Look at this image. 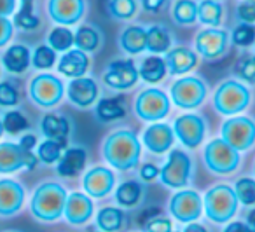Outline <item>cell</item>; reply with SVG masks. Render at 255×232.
<instances>
[{
	"instance_id": "obj_26",
	"label": "cell",
	"mask_w": 255,
	"mask_h": 232,
	"mask_svg": "<svg viewBox=\"0 0 255 232\" xmlns=\"http://www.w3.org/2000/svg\"><path fill=\"white\" fill-rule=\"evenodd\" d=\"M40 131L49 140H56L65 143L67 136L70 134V122L65 116L60 114H46L40 122Z\"/></svg>"
},
{
	"instance_id": "obj_61",
	"label": "cell",
	"mask_w": 255,
	"mask_h": 232,
	"mask_svg": "<svg viewBox=\"0 0 255 232\" xmlns=\"http://www.w3.org/2000/svg\"><path fill=\"white\" fill-rule=\"evenodd\" d=\"M171 232H178V231H171Z\"/></svg>"
},
{
	"instance_id": "obj_52",
	"label": "cell",
	"mask_w": 255,
	"mask_h": 232,
	"mask_svg": "<svg viewBox=\"0 0 255 232\" xmlns=\"http://www.w3.org/2000/svg\"><path fill=\"white\" fill-rule=\"evenodd\" d=\"M16 9V0H0V16L12 14Z\"/></svg>"
},
{
	"instance_id": "obj_44",
	"label": "cell",
	"mask_w": 255,
	"mask_h": 232,
	"mask_svg": "<svg viewBox=\"0 0 255 232\" xmlns=\"http://www.w3.org/2000/svg\"><path fill=\"white\" fill-rule=\"evenodd\" d=\"M14 25H18L19 28H23V30H35L37 26H39V18L33 14L32 5H26V7H23L21 11L16 14Z\"/></svg>"
},
{
	"instance_id": "obj_6",
	"label": "cell",
	"mask_w": 255,
	"mask_h": 232,
	"mask_svg": "<svg viewBox=\"0 0 255 232\" xmlns=\"http://www.w3.org/2000/svg\"><path fill=\"white\" fill-rule=\"evenodd\" d=\"M171 100L163 89H143L135 100V112L140 120L159 122L170 114Z\"/></svg>"
},
{
	"instance_id": "obj_55",
	"label": "cell",
	"mask_w": 255,
	"mask_h": 232,
	"mask_svg": "<svg viewBox=\"0 0 255 232\" xmlns=\"http://www.w3.org/2000/svg\"><path fill=\"white\" fill-rule=\"evenodd\" d=\"M182 232H208V229H206L205 225L198 224V222H189L187 227H185Z\"/></svg>"
},
{
	"instance_id": "obj_4",
	"label": "cell",
	"mask_w": 255,
	"mask_h": 232,
	"mask_svg": "<svg viewBox=\"0 0 255 232\" xmlns=\"http://www.w3.org/2000/svg\"><path fill=\"white\" fill-rule=\"evenodd\" d=\"M250 89L240 81H224L213 95V107L222 116H236L250 105Z\"/></svg>"
},
{
	"instance_id": "obj_59",
	"label": "cell",
	"mask_w": 255,
	"mask_h": 232,
	"mask_svg": "<svg viewBox=\"0 0 255 232\" xmlns=\"http://www.w3.org/2000/svg\"><path fill=\"white\" fill-rule=\"evenodd\" d=\"M4 232H21V231H12V229H11V231H4Z\"/></svg>"
},
{
	"instance_id": "obj_49",
	"label": "cell",
	"mask_w": 255,
	"mask_h": 232,
	"mask_svg": "<svg viewBox=\"0 0 255 232\" xmlns=\"http://www.w3.org/2000/svg\"><path fill=\"white\" fill-rule=\"evenodd\" d=\"M159 176V168L152 162H145V164L140 168V178L143 182H154V180Z\"/></svg>"
},
{
	"instance_id": "obj_5",
	"label": "cell",
	"mask_w": 255,
	"mask_h": 232,
	"mask_svg": "<svg viewBox=\"0 0 255 232\" xmlns=\"http://www.w3.org/2000/svg\"><path fill=\"white\" fill-rule=\"evenodd\" d=\"M203 161L205 166L215 175H231L240 168V152L233 148L222 138H215L206 143L203 150Z\"/></svg>"
},
{
	"instance_id": "obj_54",
	"label": "cell",
	"mask_w": 255,
	"mask_h": 232,
	"mask_svg": "<svg viewBox=\"0 0 255 232\" xmlns=\"http://www.w3.org/2000/svg\"><path fill=\"white\" fill-rule=\"evenodd\" d=\"M161 211L157 210V208H150V210H147V211H143L142 215H140V218H138V222H140V225H145L147 222L150 220V218H154L156 215H159Z\"/></svg>"
},
{
	"instance_id": "obj_21",
	"label": "cell",
	"mask_w": 255,
	"mask_h": 232,
	"mask_svg": "<svg viewBox=\"0 0 255 232\" xmlns=\"http://www.w3.org/2000/svg\"><path fill=\"white\" fill-rule=\"evenodd\" d=\"M67 96L79 109H89L98 98V86L91 77H75L68 84Z\"/></svg>"
},
{
	"instance_id": "obj_40",
	"label": "cell",
	"mask_w": 255,
	"mask_h": 232,
	"mask_svg": "<svg viewBox=\"0 0 255 232\" xmlns=\"http://www.w3.org/2000/svg\"><path fill=\"white\" fill-rule=\"evenodd\" d=\"M231 42L238 47H248L255 42V26L248 23H240L231 33Z\"/></svg>"
},
{
	"instance_id": "obj_57",
	"label": "cell",
	"mask_w": 255,
	"mask_h": 232,
	"mask_svg": "<svg viewBox=\"0 0 255 232\" xmlns=\"http://www.w3.org/2000/svg\"><path fill=\"white\" fill-rule=\"evenodd\" d=\"M23 2V7H26V5H32L33 4V0H21Z\"/></svg>"
},
{
	"instance_id": "obj_51",
	"label": "cell",
	"mask_w": 255,
	"mask_h": 232,
	"mask_svg": "<svg viewBox=\"0 0 255 232\" xmlns=\"http://www.w3.org/2000/svg\"><path fill=\"white\" fill-rule=\"evenodd\" d=\"M222 232H250L245 222H229Z\"/></svg>"
},
{
	"instance_id": "obj_32",
	"label": "cell",
	"mask_w": 255,
	"mask_h": 232,
	"mask_svg": "<svg viewBox=\"0 0 255 232\" xmlns=\"http://www.w3.org/2000/svg\"><path fill=\"white\" fill-rule=\"evenodd\" d=\"M4 65L12 74H23L30 65V49L25 46H12L5 51Z\"/></svg>"
},
{
	"instance_id": "obj_35",
	"label": "cell",
	"mask_w": 255,
	"mask_h": 232,
	"mask_svg": "<svg viewBox=\"0 0 255 232\" xmlns=\"http://www.w3.org/2000/svg\"><path fill=\"white\" fill-rule=\"evenodd\" d=\"M224 18V7L219 4V0H203L198 5V19L203 25H208L212 28L222 23Z\"/></svg>"
},
{
	"instance_id": "obj_19",
	"label": "cell",
	"mask_w": 255,
	"mask_h": 232,
	"mask_svg": "<svg viewBox=\"0 0 255 232\" xmlns=\"http://www.w3.org/2000/svg\"><path fill=\"white\" fill-rule=\"evenodd\" d=\"M25 204V187L16 180H0V217H12Z\"/></svg>"
},
{
	"instance_id": "obj_22",
	"label": "cell",
	"mask_w": 255,
	"mask_h": 232,
	"mask_svg": "<svg viewBox=\"0 0 255 232\" xmlns=\"http://www.w3.org/2000/svg\"><path fill=\"white\" fill-rule=\"evenodd\" d=\"M166 68L171 75H185L198 65V54L189 47H171L166 53Z\"/></svg>"
},
{
	"instance_id": "obj_46",
	"label": "cell",
	"mask_w": 255,
	"mask_h": 232,
	"mask_svg": "<svg viewBox=\"0 0 255 232\" xmlns=\"http://www.w3.org/2000/svg\"><path fill=\"white\" fill-rule=\"evenodd\" d=\"M143 227H145V232H171L173 231V224H171L170 218L161 217V215H156L154 218H150Z\"/></svg>"
},
{
	"instance_id": "obj_48",
	"label": "cell",
	"mask_w": 255,
	"mask_h": 232,
	"mask_svg": "<svg viewBox=\"0 0 255 232\" xmlns=\"http://www.w3.org/2000/svg\"><path fill=\"white\" fill-rule=\"evenodd\" d=\"M12 37V23L5 16H0V47L11 40Z\"/></svg>"
},
{
	"instance_id": "obj_10",
	"label": "cell",
	"mask_w": 255,
	"mask_h": 232,
	"mask_svg": "<svg viewBox=\"0 0 255 232\" xmlns=\"http://www.w3.org/2000/svg\"><path fill=\"white\" fill-rule=\"evenodd\" d=\"M30 98L42 109H53L61 102L65 95V86L58 77L51 74H40L30 82Z\"/></svg>"
},
{
	"instance_id": "obj_12",
	"label": "cell",
	"mask_w": 255,
	"mask_h": 232,
	"mask_svg": "<svg viewBox=\"0 0 255 232\" xmlns=\"http://www.w3.org/2000/svg\"><path fill=\"white\" fill-rule=\"evenodd\" d=\"M173 133L175 138L180 140V143L185 148H198L203 143L206 136V124L205 119L198 114H184V116L177 117L173 124Z\"/></svg>"
},
{
	"instance_id": "obj_34",
	"label": "cell",
	"mask_w": 255,
	"mask_h": 232,
	"mask_svg": "<svg viewBox=\"0 0 255 232\" xmlns=\"http://www.w3.org/2000/svg\"><path fill=\"white\" fill-rule=\"evenodd\" d=\"M171 19L182 26L194 25L198 21V4L194 0H177L171 9Z\"/></svg>"
},
{
	"instance_id": "obj_11",
	"label": "cell",
	"mask_w": 255,
	"mask_h": 232,
	"mask_svg": "<svg viewBox=\"0 0 255 232\" xmlns=\"http://www.w3.org/2000/svg\"><path fill=\"white\" fill-rule=\"evenodd\" d=\"M170 213L175 220L184 222H196L203 213V199L196 190L192 189H180L175 192L170 199Z\"/></svg>"
},
{
	"instance_id": "obj_28",
	"label": "cell",
	"mask_w": 255,
	"mask_h": 232,
	"mask_svg": "<svg viewBox=\"0 0 255 232\" xmlns=\"http://www.w3.org/2000/svg\"><path fill=\"white\" fill-rule=\"evenodd\" d=\"M116 203L123 208H133L136 204L142 203L143 199V187L142 183L135 182V180H126L123 182L114 192Z\"/></svg>"
},
{
	"instance_id": "obj_41",
	"label": "cell",
	"mask_w": 255,
	"mask_h": 232,
	"mask_svg": "<svg viewBox=\"0 0 255 232\" xmlns=\"http://www.w3.org/2000/svg\"><path fill=\"white\" fill-rule=\"evenodd\" d=\"M2 124H4V129L11 134L21 133L23 129L28 127V120H26L25 116H23L21 112H18V110H11V112L5 114Z\"/></svg>"
},
{
	"instance_id": "obj_60",
	"label": "cell",
	"mask_w": 255,
	"mask_h": 232,
	"mask_svg": "<svg viewBox=\"0 0 255 232\" xmlns=\"http://www.w3.org/2000/svg\"><path fill=\"white\" fill-rule=\"evenodd\" d=\"M254 173H255V164H254Z\"/></svg>"
},
{
	"instance_id": "obj_29",
	"label": "cell",
	"mask_w": 255,
	"mask_h": 232,
	"mask_svg": "<svg viewBox=\"0 0 255 232\" xmlns=\"http://www.w3.org/2000/svg\"><path fill=\"white\" fill-rule=\"evenodd\" d=\"M166 72H168L166 61H164V58H161L159 54H154V56L145 58L138 67L140 77H142L145 82H150V84L163 81Z\"/></svg>"
},
{
	"instance_id": "obj_13",
	"label": "cell",
	"mask_w": 255,
	"mask_h": 232,
	"mask_svg": "<svg viewBox=\"0 0 255 232\" xmlns=\"http://www.w3.org/2000/svg\"><path fill=\"white\" fill-rule=\"evenodd\" d=\"M39 157L33 155L32 150H26L19 143H0V175H7L19 169H33Z\"/></svg>"
},
{
	"instance_id": "obj_47",
	"label": "cell",
	"mask_w": 255,
	"mask_h": 232,
	"mask_svg": "<svg viewBox=\"0 0 255 232\" xmlns=\"http://www.w3.org/2000/svg\"><path fill=\"white\" fill-rule=\"evenodd\" d=\"M236 16L241 23L254 25L255 23V0H245L243 4L236 9Z\"/></svg>"
},
{
	"instance_id": "obj_53",
	"label": "cell",
	"mask_w": 255,
	"mask_h": 232,
	"mask_svg": "<svg viewBox=\"0 0 255 232\" xmlns=\"http://www.w3.org/2000/svg\"><path fill=\"white\" fill-rule=\"evenodd\" d=\"M19 145H21L23 148H26V150H33V147L37 145L35 134H25V136L21 138V141H19Z\"/></svg>"
},
{
	"instance_id": "obj_23",
	"label": "cell",
	"mask_w": 255,
	"mask_h": 232,
	"mask_svg": "<svg viewBox=\"0 0 255 232\" xmlns=\"http://www.w3.org/2000/svg\"><path fill=\"white\" fill-rule=\"evenodd\" d=\"M89 68V58L81 49H68L58 63V72L65 77H82Z\"/></svg>"
},
{
	"instance_id": "obj_30",
	"label": "cell",
	"mask_w": 255,
	"mask_h": 232,
	"mask_svg": "<svg viewBox=\"0 0 255 232\" xmlns=\"http://www.w3.org/2000/svg\"><path fill=\"white\" fill-rule=\"evenodd\" d=\"M147 49L154 54L168 53L171 49V33L166 26L154 25L147 30Z\"/></svg>"
},
{
	"instance_id": "obj_62",
	"label": "cell",
	"mask_w": 255,
	"mask_h": 232,
	"mask_svg": "<svg viewBox=\"0 0 255 232\" xmlns=\"http://www.w3.org/2000/svg\"><path fill=\"white\" fill-rule=\"evenodd\" d=\"M89 232H96V231H89Z\"/></svg>"
},
{
	"instance_id": "obj_42",
	"label": "cell",
	"mask_w": 255,
	"mask_h": 232,
	"mask_svg": "<svg viewBox=\"0 0 255 232\" xmlns=\"http://www.w3.org/2000/svg\"><path fill=\"white\" fill-rule=\"evenodd\" d=\"M54 61H56V53L49 46H39L33 53V67L39 68V70L51 68Z\"/></svg>"
},
{
	"instance_id": "obj_31",
	"label": "cell",
	"mask_w": 255,
	"mask_h": 232,
	"mask_svg": "<svg viewBox=\"0 0 255 232\" xmlns=\"http://www.w3.org/2000/svg\"><path fill=\"white\" fill-rule=\"evenodd\" d=\"M124 224V213L121 208L105 206L96 215V227L102 232H119Z\"/></svg>"
},
{
	"instance_id": "obj_9",
	"label": "cell",
	"mask_w": 255,
	"mask_h": 232,
	"mask_svg": "<svg viewBox=\"0 0 255 232\" xmlns=\"http://www.w3.org/2000/svg\"><path fill=\"white\" fill-rule=\"evenodd\" d=\"M220 134L222 140L238 152H247L255 145V122L245 116L231 117L222 124Z\"/></svg>"
},
{
	"instance_id": "obj_2",
	"label": "cell",
	"mask_w": 255,
	"mask_h": 232,
	"mask_svg": "<svg viewBox=\"0 0 255 232\" xmlns=\"http://www.w3.org/2000/svg\"><path fill=\"white\" fill-rule=\"evenodd\" d=\"M67 196V190L61 183H40L30 201V211H32L33 218H37L39 222H46V224L60 220L65 210Z\"/></svg>"
},
{
	"instance_id": "obj_39",
	"label": "cell",
	"mask_w": 255,
	"mask_h": 232,
	"mask_svg": "<svg viewBox=\"0 0 255 232\" xmlns=\"http://www.w3.org/2000/svg\"><path fill=\"white\" fill-rule=\"evenodd\" d=\"M49 47L54 51H68L74 46V33L65 26H58L49 33Z\"/></svg>"
},
{
	"instance_id": "obj_56",
	"label": "cell",
	"mask_w": 255,
	"mask_h": 232,
	"mask_svg": "<svg viewBox=\"0 0 255 232\" xmlns=\"http://www.w3.org/2000/svg\"><path fill=\"white\" fill-rule=\"evenodd\" d=\"M245 224L250 229V232H255V208H252L247 213V218H245Z\"/></svg>"
},
{
	"instance_id": "obj_16",
	"label": "cell",
	"mask_w": 255,
	"mask_h": 232,
	"mask_svg": "<svg viewBox=\"0 0 255 232\" xmlns=\"http://www.w3.org/2000/svg\"><path fill=\"white\" fill-rule=\"evenodd\" d=\"M116 187V175L105 166H95L82 178V189L89 197H105Z\"/></svg>"
},
{
	"instance_id": "obj_33",
	"label": "cell",
	"mask_w": 255,
	"mask_h": 232,
	"mask_svg": "<svg viewBox=\"0 0 255 232\" xmlns=\"http://www.w3.org/2000/svg\"><path fill=\"white\" fill-rule=\"evenodd\" d=\"M74 44L77 46V49L84 51V53H93L102 46V33L96 26L84 25L75 32Z\"/></svg>"
},
{
	"instance_id": "obj_25",
	"label": "cell",
	"mask_w": 255,
	"mask_h": 232,
	"mask_svg": "<svg viewBox=\"0 0 255 232\" xmlns=\"http://www.w3.org/2000/svg\"><path fill=\"white\" fill-rule=\"evenodd\" d=\"M119 47L128 54H140L147 49V30L138 25H129L121 32Z\"/></svg>"
},
{
	"instance_id": "obj_58",
	"label": "cell",
	"mask_w": 255,
	"mask_h": 232,
	"mask_svg": "<svg viewBox=\"0 0 255 232\" xmlns=\"http://www.w3.org/2000/svg\"><path fill=\"white\" fill-rule=\"evenodd\" d=\"M2 133H4V124H2V120H0V138H2Z\"/></svg>"
},
{
	"instance_id": "obj_43",
	"label": "cell",
	"mask_w": 255,
	"mask_h": 232,
	"mask_svg": "<svg viewBox=\"0 0 255 232\" xmlns=\"http://www.w3.org/2000/svg\"><path fill=\"white\" fill-rule=\"evenodd\" d=\"M236 74L241 81L255 84V56H245L243 60L238 61Z\"/></svg>"
},
{
	"instance_id": "obj_3",
	"label": "cell",
	"mask_w": 255,
	"mask_h": 232,
	"mask_svg": "<svg viewBox=\"0 0 255 232\" xmlns=\"http://www.w3.org/2000/svg\"><path fill=\"white\" fill-rule=\"evenodd\" d=\"M238 197L233 187L226 183H219L206 190L203 197V211L206 217L215 224H226L236 215L238 210Z\"/></svg>"
},
{
	"instance_id": "obj_50",
	"label": "cell",
	"mask_w": 255,
	"mask_h": 232,
	"mask_svg": "<svg viewBox=\"0 0 255 232\" xmlns=\"http://www.w3.org/2000/svg\"><path fill=\"white\" fill-rule=\"evenodd\" d=\"M168 0H142L143 7L147 9L149 12H159L161 9L166 5Z\"/></svg>"
},
{
	"instance_id": "obj_8",
	"label": "cell",
	"mask_w": 255,
	"mask_h": 232,
	"mask_svg": "<svg viewBox=\"0 0 255 232\" xmlns=\"http://www.w3.org/2000/svg\"><path fill=\"white\" fill-rule=\"evenodd\" d=\"M192 159L184 150H170L164 166L159 169V180L170 189H184L191 182Z\"/></svg>"
},
{
	"instance_id": "obj_15",
	"label": "cell",
	"mask_w": 255,
	"mask_h": 232,
	"mask_svg": "<svg viewBox=\"0 0 255 232\" xmlns=\"http://www.w3.org/2000/svg\"><path fill=\"white\" fill-rule=\"evenodd\" d=\"M196 51L201 54L205 60H219L226 56L229 49V35L227 32L219 28H206L196 35L194 39Z\"/></svg>"
},
{
	"instance_id": "obj_27",
	"label": "cell",
	"mask_w": 255,
	"mask_h": 232,
	"mask_svg": "<svg viewBox=\"0 0 255 232\" xmlns=\"http://www.w3.org/2000/svg\"><path fill=\"white\" fill-rule=\"evenodd\" d=\"M124 114H126V105H124L123 96L100 100L95 109V116L100 122H112V120L123 119Z\"/></svg>"
},
{
	"instance_id": "obj_38",
	"label": "cell",
	"mask_w": 255,
	"mask_h": 232,
	"mask_svg": "<svg viewBox=\"0 0 255 232\" xmlns=\"http://www.w3.org/2000/svg\"><path fill=\"white\" fill-rule=\"evenodd\" d=\"M234 192H236L238 203L243 206L255 204V180L254 178H240L234 183Z\"/></svg>"
},
{
	"instance_id": "obj_63",
	"label": "cell",
	"mask_w": 255,
	"mask_h": 232,
	"mask_svg": "<svg viewBox=\"0 0 255 232\" xmlns=\"http://www.w3.org/2000/svg\"><path fill=\"white\" fill-rule=\"evenodd\" d=\"M243 2H245V0H243Z\"/></svg>"
},
{
	"instance_id": "obj_7",
	"label": "cell",
	"mask_w": 255,
	"mask_h": 232,
	"mask_svg": "<svg viewBox=\"0 0 255 232\" xmlns=\"http://www.w3.org/2000/svg\"><path fill=\"white\" fill-rule=\"evenodd\" d=\"M206 95H208V88H206L205 81L199 77H192V75L180 77L170 88L173 105L184 110L198 109L205 102Z\"/></svg>"
},
{
	"instance_id": "obj_36",
	"label": "cell",
	"mask_w": 255,
	"mask_h": 232,
	"mask_svg": "<svg viewBox=\"0 0 255 232\" xmlns=\"http://www.w3.org/2000/svg\"><path fill=\"white\" fill-rule=\"evenodd\" d=\"M107 11L114 19L128 21V19L135 18L138 12V2L136 0H109Z\"/></svg>"
},
{
	"instance_id": "obj_20",
	"label": "cell",
	"mask_w": 255,
	"mask_h": 232,
	"mask_svg": "<svg viewBox=\"0 0 255 232\" xmlns=\"http://www.w3.org/2000/svg\"><path fill=\"white\" fill-rule=\"evenodd\" d=\"M93 210H95V204H93L91 197H89L88 194L72 192V194H68L67 201H65L63 215L68 224L84 225L86 222H89V218L93 217Z\"/></svg>"
},
{
	"instance_id": "obj_14",
	"label": "cell",
	"mask_w": 255,
	"mask_h": 232,
	"mask_svg": "<svg viewBox=\"0 0 255 232\" xmlns=\"http://www.w3.org/2000/svg\"><path fill=\"white\" fill-rule=\"evenodd\" d=\"M140 74L136 65L131 60H116L107 65V70L103 74V82L110 89L116 91H126L131 89L138 82Z\"/></svg>"
},
{
	"instance_id": "obj_18",
	"label": "cell",
	"mask_w": 255,
	"mask_h": 232,
	"mask_svg": "<svg viewBox=\"0 0 255 232\" xmlns=\"http://www.w3.org/2000/svg\"><path fill=\"white\" fill-rule=\"evenodd\" d=\"M47 12L58 25H75L86 12V0H49Z\"/></svg>"
},
{
	"instance_id": "obj_45",
	"label": "cell",
	"mask_w": 255,
	"mask_h": 232,
	"mask_svg": "<svg viewBox=\"0 0 255 232\" xmlns=\"http://www.w3.org/2000/svg\"><path fill=\"white\" fill-rule=\"evenodd\" d=\"M19 102V93L12 82H0V105L14 107Z\"/></svg>"
},
{
	"instance_id": "obj_1",
	"label": "cell",
	"mask_w": 255,
	"mask_h": 232,
	"mask_svg": "<svg viewBox=\"0 0 255 232\" xmlns=\"http://www.w3.org/2000/svg\"><path fill=\"white\" fill-rule=\"evenodd\" d=\"M102 155L117 171L136 168L142 157V143L131 129H116L103 140Z\"/></svg>"
},
{
	"instance_id": "obj_24",
	"label": "cell",
	"mask_w": 255,
	"mask_h": 232,
	"mask_svg": "<svg viewBox=\"0 0 255 232\" xmlns=\"http://www.w3.org/2000/svg\"><path fill=\"white\" fill-rule=\"evenodd\" d=\"M86 161H88V154L82 147H70L63 152L56 166L58 175L65 176V178H72L77 176L79 173L84 169Z\"/></svg>"
},
{
	"instance_id": "obj_17",
	"label": "cell",
	"mask_w": 255,
	"mask_h": 232,
	"mask_svg": "<svg viewBox=\"0 0 255 232\" xmlns=\"http://www.w3.org/2000/svg\"><path fill=\"white\" fill-rule=\"evenodd\" d=\"M142 143L149 152L156 155H163L168 150L173 148L175 143V133L170 124L164 122H154L143 131Z\"/></svg>"
},
{
	"instance_id": "obj_37",
	"label": "cell",
	"mask_w": 255,
	"mask_h": 232,
	"mask_svg": "<svg viewBox=\"0 0 255 232\" xmlns=\"http://www.w3.org/2000/svg\"><path fill=\"white\" fill-rule=\"evenodd\" d=\"M63 145L61 141L56 140H49L47 138L46 141L39 145V150H37V157L44 162V164H54V162L60 161L61 157V150H63Z\"/></svg>"
}]
</instances>
